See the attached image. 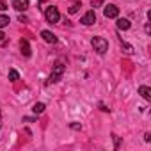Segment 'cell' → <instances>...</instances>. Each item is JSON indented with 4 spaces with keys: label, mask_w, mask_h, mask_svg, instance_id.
I'll return each instance as SVG.
<instances>
[{
    "label": "cell",
    "mask_w": 151,
    "mask_h": 151,
    "mask_svg": "<svg viewBox=\"0 0 151 151\" xmlns=\"http://www.w3.org/2000/svg\"><path fill=\"white\" fill-rule=\"evenodd\" d=\"M66 71V66H64V62H60V60H57L55 64H53V71H52V75H50V82L52 84H55V82H59L60 80V77H62V73Z\"/></svg>",
    "instance_id": "1"
},
{
    "label": "cell",
    "mask_w": 151,
    "mask_h": 151,
    "mask_svg": "<svg viewBox=\"0 0 151 151\" xmlns=\"http://www.w3.org/2000/svg\"><path fill=\"white\" fill-rule=\"evenodd\" d=\"M93 48H94V52H98V53H105L107 50H109V43H107V39H103V37H93Z\"/></svg>",
    "instance_id": "2"
},
{
    "label": "cell",
    "mask_w": 151,
    "mask_h": 151,
    "mask_svg": "<svg viewBox=\"0 0 151 151\" xmlns=\"http://www.w3.org/2000/svg\"><path fill=\"white\" fill-rule=\"evenodd\" d=\"M45 18H46V22H48V23H57V22H59V18H60V14H59L57 7L50 6V7H46V9H45Z\"/></svg>",
    "instance_id": "3"
},
{
    "label": "cell",
    "mask_w": 151,
    "mask_h": 151,
    "mask_svg": "<svg viewBox=\"0 0 151 151\" xmlns=\"http://www.w3.org/2000/svg\"><path fill=\"white\" fill-rule=\"evenodd\" d=\"M103 14H105V18H117V16H119V9H117V6H114V4H109V6L105 7Z\"/></svg>",
    "instance_id": "4"
},
{
    "label": "cell",
    "mask_w": 151,
    "mask_h": 151,
    "mask_svg": "<svg viewBox=\"0 0 151 151\" xmlns=\"http://www.w3.org/2000/svg\"><path fill=\"white\" fill-rule=\"evenodd\" d=\"M96 22V14H94V11H87L84 16H82V20H80V23H84V25H93Z\"/></svg>",
    "instance_id": "5"
},
{
    "label": "cell",
    "mask_w": 151,
    "mask_h": 151,
    "mask_svg": "<svg viewBox=\"0 0 151 151\" xmlns=\"http://www.w3.org/2000/svg\"><path fill=\"white\" fill-rule=\"evenodd\" d=\"M13 7L16 11H25L29 7V0H13Z\"/></svg>",
    "instance_id": "6"
},
{
    "label": "cell",
    "mask_w": 151,
    "mask_h": 151,
    "mask_svg": "<svg viewBox=\"0 0 151 151\" xmlns=\"http://www.w3.org/2000/svg\"><path fill=\"white\" fill-rule=\"evenodd\" d=\"M41 37H43L46 43H52V45H53V43H57V37H55L50 30H43V32H41Z\"/></svg>",
    "instance_id": "7"
},
{
    "label": "cell",
    "mask_w": 151,
    "mask_h": 151,
    "mask_svg": "<svg viewBox=\"0 0 151 151\" xmlns=\"http://www.w3.org/2000/svg\"><path fill=\"white\" fill-rule=\"evenodd\" d=\"M20 48H22V53H23L25 57H30L32 52H30V46H29V41H27V39H22V41H20Z\"/></svg>",
    "instance_id": "8"
},
{
    "label": "cell",
    "mask_w": 151,
    "mask_h": 151,
    "mask_svg": "<svg viewBox=\"0 0 151 151\" xmlns=\"http://www.w3.org/2000/svg\"><path fill=\"white\" fill-rule=\"evenodd\" d=\"M139 93H140V96H142L144 100H147V101L151 100V89H149V87H146V86H140V87H139Z\"/></svg>",
    "instance_id": "9"
},
{
    "label": "cell",
    "mask_w": 151,
    "mask_h": 151,
    "mask_svg": "<svg viewBox=\"0 0 151 151\" xmlns=\"http://www.w3.org/2000/svg\"><path fill=\"white\" fill-rule=\"evenodd\" d=\"M117 27H119L121 30H128V29H130V22H128L126 18H117Z\"/></svg>",
    "instance_id": "10"
},
{
    "label": "cell",
    "mask_w": 151,
    "mask_h": 151,
    "mask_svg": "<svg viewBox=\"0 0 151 151\" xmlns=\"http://www.w3.org/2000/svg\"><path fill=\"white\" fill-rule=\"evenodd\" d=\"M9 23H11L9 16H6V14H0V29H4V27H7Z\"/></svg>",
    "instance_id": "11"
},
{
    "label": "cell",
    "mask_w": 151,
    "mask_h": 151,
    "mask_svg": "<svg viewBox=\"0 0 151 151\" xmlns=\"http://www.w3.org/2000/svg\"><path fill=\"white\" fill-rule=\"evenodd\" d=\"M18 78H20L18 71H16V69H11V71H9V80H11V82H16Z\"/></svg>",
    "instance_id": "12"
},
{
    "label": "cell",
    "mask_w": 151,
    "mask_h": 151,
    "mask_svg": "<svg viewBox=\"0 0 151 151\" xmlns=\"http://www.w3.org/2000/svg\"><path fill=\"white\" fill-rule=\"evenodd\" d=\"M121 48L124 50V53H133V46L128 43H121Z\"/></svg>",
    "instance_id": "13"
},
{
    "label": "cell",
    "mask_w": 151,
    "mask_h": 151,
    "mask_svg": "<svg viewBox=\"0 0 151 151\" xmlns=\"http://www.w3.org/2000/svg\"><path fill=\"white\" fill-rule=\"evenodd\" d=\"M78 7H80V2H75V4H73L69 9H68V11H69V14H75V13L78 11Z\"/></svg>",
    "instance_id": "14"
},
{
    "label": "cell",
    "mask_w": 151,
    "mask_h": 151,
    "mask_svg": "<svg viewBox=\"0 0 151 151\" xmlns=\"http://www.w3.org/2000/svg\"><path fill=\"white\" fill-rule=\"evenodd\" d=\"M32 110H34V112H36V114H41V112H43V110H45V105H43V103H36V105H34V109H32Z\"/></svg>",
    "instance_id": "15"
},
{
    "label": "cell",
    "mask_w": 151,
    "mask_h": 151,
    "mask_svg": "<svg viewBox=\"0 0 151 151\" xmlns=\"http://www.w3.org/2000/svg\"><path fill=\"white\" fill-rule=\"evenodd\" d=\"M7 9V4L4 2V0H0V11H6Z\"/></svg>",
    "instance_id": "16"
},
{
    "label": "cell",
    "mask_w": 151,
    "mask_h": 151,
    "mask_svg": "<svg viewBox=\"0 0 151 151\" xmlns=\"http://www.w3.org/2000/svg\"><path fill=\"white\" fill-rule=\"evenodd\" d=\"M91 6H93V7H100V6H101V0H96V2H91Z\"/></svg>",
    "instance_id": "17"
},
{
    "label": "cell",
    "mask_w": 151,
    "mask_h": 151,
    "mask_svg": "<svg viewBox=\"0 0 151 151\" xmlns=\"http://www.w3.org/2000/svg\"><path fill=\"white\" fill-rule=\"evenodd\" d=\"M71 128H73V130H80V124H78V123H73Z\"/></svg>",
    "instance_id": "18"
},
{
    "label": "cell",
    "mask_w": 151,
    "mask_h": 151,
    "mask_svg": "<svg viewBox=\"0 0 151 151\" xmlns=\"http://www.w3.org/2000/svg\"><path fill=\"white\" fill-rule=\"evenodd\" d=\"M4 37H6V34H4L2 30H0V43H2V41H4Z\"/></svg>",
    "instance_id": "19"
},
{
    "label": "cell",
    "mask_w": 151,
    "mask_h": 151,
    "mask_svg": "<svg viewBox=\"0 0 151 151\" xmlns=\"http://www.w3.org/2000/svg\"><path fill=\"white\" fill-rule=\"evenodd\" d=\"M144 139H146V142H149V140H151V135H149V133H146V135H144Z\"/></svg>",
    "instance_id": "20"
}]
</instances>
